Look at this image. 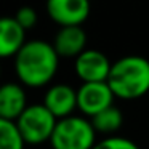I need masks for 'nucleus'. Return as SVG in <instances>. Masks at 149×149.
<instances>
[{"label": "nucleus", "instance_id": "nucleus-9", "mask_svg": "<svg viewBox=\"0 0 149 149\" xmlns=\"http://www.w3.org/2000/svg\"><path fill=\"white\" fill-rule=\"evenodd\" d=\"M27 106V95L23 85L16 82L0 85V119L16 122Z\"/></svg>", "mask_w": 149, "mask_h": 149}, {"label": "nucleus", "instance_id": "nucleus-16", "mask_svg": "<svg viewBox=\"0 0 149 149\" xmlns=\"http://www.w3.org/2000/svg\"><path fill=\"white\" fill-rule=\"evenodd\" d=\"M0 74H2V68H0Z\"/></svg>", "mask_w": 149, "mask_h": 149}, {"label": "nucleus", "instance_id": "nucleus-6", "mask_svg": "<svg viewBox=\"0 0 149 149\" xmlns=\"http://www.w3.org/2000/svg\"><path fill=\"white\" fill-rule=\"evenodd\" d=\"M111 68L112 63L107 58V55L95 48H87L74 61L75 75L82 80V84L107 82Z\"/></svg>", "mask_w": 149, "mask_h": 149}, {"label": "nucleus", "instance_id": "nucleus-4", "mask_svg": "<svg viewBox=\"0 0 149 149\" xmlns=\"http://www.w3.org/2000/svg\"><path fill=\"white\" fill-rule=\"evenodd\" d=\"M56 123L58 119L43 106V103L29 104L16 120V127L24 143L32 146H39L45 141L50 143Z\"/></svg>", "mask_w": 149, "mask_h": 149}, {"label": "nucleus", "instance_id": "nucleus-3", "mask_svg": "<svg viewBox=\"0 0 149 149\" xmlns=\"http://www.w3.org/2000/svg\"><path fill=\"white\" fill-rule=\"evenodd\" d=\"M50 144L53 149H93L96 144V132L90 119L69 116L58 120Z\"/></svg>", "mask_w": 149, "mask_h": 149}, {"label": "nucleus", "instance_id": "nucleus-14", "mask_svg": "<svg viewBox=\"0 0 149 149\" xmlns=\"http://www.w3.org/2000/svg\"><path fill=\"white\" fill-rule=\"evenodd\" d=\"M93 149H139V148L135 141H132L128 138H123V136H107V138L96 141Z\"/></svg>", "mask_w": 149, "mask_h": 149}, {"label": "nucleus", "instance_id": "nucleus-7", "mask_svg": "<svg viewBox=\"0 0 149 149\" xmlns=\"http://www.w3.org/2000/svg\"><path fill=\"white\" fill-rule=\"evenodd\" d=\"M47 13L61 27L80 26L90 15V3L87 0H50Z\"/></svg>", "mask_w": 149, "mask_h": 149}, {"label": "nucleus", "instance_id": "nucleus-1", "mask_svg": "<svg viewBox=\"0 0 149 149\" xmlns=\"http://www.w3.org/2000/svg\"><path fill=\"white\" fill-rule=\"evenodd\" d=\"M59 56L52 42L27 40L15 56V72L23 85L39 88L50 84L58 72Z\"/></svg>", "mask_w": 149, "mask_h": 149}, {"label": "nucleus", "instance_id": "nucleus-13", "mask_svg": "<svg viewBox=\"0 0 149 149\" xmlns=\"http://www.w3.org/2000/svg\"><path fill=\"white\" fill-rule=\"evenodd\" d=\"M23 136L16 127V122L0 119V149H24Z\"/></svg>", "mask_w": 149, "mask_h": 149}, {"label": "nucleus", "instance_id": "nucleus-15", "mask_svg": "<svg viewBox=\"0 0 149 149\" xmlns=\"http://www.w3.org/2000/svg\"><path fill=\"white\" fill-rule=\"evenodd\" d=\"M15 19L19 23V26L23 27L24 31H29L32 27H36L37 21H39V16H37V11L31 7H23L15 13Z\"/></svg>", "mask_w": 149, "mask_h": 149}, {"label": "nucleus", "instance_id": "nucleus-10", "mask_svg": "<svg viewBox=\"0 0 149 149\" xmlns=\"http://www.w3.org/2000/svg\"><path fill=\"white\" fill-rule=\"evenodd\" d=\"M52 45L59 58H77L87 50V32L82 26L59 27Z\"/></svg>", "mask_w": 149, "mask_h": 149}, {"label": "nucleus", "instance_id": "nucleus-5", "mask_svg": "<svg viewBox=\"0 0 149 149\" xmlns=\"http://www.w3.org/2000/svg\"><path fill=\"white\" fill-rule=\"evenodd\" d=\"M114 93L107 82L82 84L77 88V109L87 117H93L98 112L114 106Z\"/></svg>", "mask_w": 149, "mask_h": 149}, {"label": "nucleus", "instance_id": "nucleus-12", "mask_svg": "<svg viewBox=\"0 0 149 149\" xmlns=\"http://www.w3.org/2000/svg\"><path fill=\"white\" fill-rule=\"evenodd\" d=\"M90 122H91V127L95 128L96 133H103V135L111 136L112 133H116L122 127L123 116H122V111L119 107L111 106L107 109L98 112L96 116L90 117Z\"/></svg>", "mask_w": 149, "mask_h": 149}, {"label": "nucleus", "instance_id": "nucleus-11", "mask_svg": "<svg viewBox=\"0 0 149 149\" xmlns=\"http://www.w3.org/2000/svg\"><path fill=\"white\" fill-rule=\"evenodd\" d=\"M26 42V31L15 16H0V58H15Z\"/></svg>", "mask_w": 149, "mask_h": 149}, {"label": "nucleus", "instance_id": "nucleus-2", "mask_svg": "<svg viewBox=\"0 0 149 149\" xmlns=\"http://www.w3.org/2000/svg\"><path fill=\"white\" fill-rule=\"evenodd\" d=\"M107 85L114 96L136 100L149 91V59L139 55H127L112 63Z\"/></svg>", "mask_w": 149, "mask_h": 149}, {"label": "nucleus", "instance_id": "nucleus-8", "mask_svg": "<svg viewBox=\"0 0 149 149\" xmlns=\"http://www.w3.org/2000/svg\"><path fill=\"white\" fill-rule=\"evenodd\" d=\"M43 106L56 117V119H66L72 116L77 109V90L68 84L52 85L45 91L43 96Z\"/></svg>", "mask_w": 149, "mask_h": 149}]
</instances>
